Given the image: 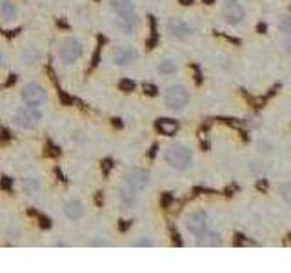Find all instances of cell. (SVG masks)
<instances>
[{
	"instance_id": "cell-7",
	"label": "cell",
	"mask_w": 291,
	"mask_h": 273,
	"mask_svg": "<svg viewBox=\"0 0 291 273\" xmlns=\"http://www.w3.org/2000/svg\"><path fill=\"white\" fill-rule=\"evenodd\" d=\"M246 17L244 6L238 0H224L222 4V18L226 24L229 26H238Z\"/></svg>"
},
{
	"instance_id": "cell-20",
	"label": "cell",
	"mask_w": 291,
	"mask_h": 273,
	"mask_svg": "<svg viewBox=\"0 0 291 273\" xmlns=\"http://www.w3.org/2000/svg\"><path fill=\"white\" fill-rule=\"evenodd\" d=\"M160 129H162L166 135H173L177 131V124L175 122H160Z\"/></svg>"
},
{
	"instance_id": "cell-11",
	"label": "cell",
	"mask_w": 291,
	"mask_h": 273,
	"mask_svg": "<svg viewBox=\"0 0 291 273\" xmlns=\"http://www.w3.org/2000/svg\"><path fill=\"white\" fill-rule=\"evenodd\" d=\"M84 213H86V208H84V204L80 200L71 199L64 204V215L69 220H80L84 217Z\"/></svg>"
},
{
	"instance_id": "cell-22",
	"label": "cell",
	"mask_w": 291,
	"mask_h": 273,
	"mask_svg": "<svg viewBox=\"0 0 291 273\" xmlns=\"http://www.w3.org/2000/svg\"><path fill=\"white\" fill-rule=\"evenodd\" d=\"M155 242L153 240H148V239H142V240H138V242H135L133 246H142V248H144V246H148V248H151V246H153Z\"/></svg>"
},
{
	"instance_id": "cell-12",
	"label": "cell",
	"mask_w": 291,
	"mask_h": 273,
	"mask_svg": "<svg viewBox=\"0 0 291 273\" xmlns=\"http://www.w3.org/2000/svg\"><path fill=\"white\" fill-rule=\"evenodd\" d=\"M113 13L116 17H126V15H133L135 13V2L133 0H109Z\"/></svg>"
},
{
	"instance_id": "cell-10",
	"label": "cell",
	"mask_w": 291,
	"mask_h": 273,
	"mask_svg": "<svg viewBox=\"0 0 291 273\" xmlns=\"http://www.w3.org/2000/svg\"><path fill=\"white\" fill-rule=\"evenodd\" d=\"M167 31L171 33V37L180 38V40H186L193 35V28L187 22H184L182 18H171L169 24H167Z\"/></svg>"
},
{
	"instance_id": "cell-14",
	"label": "cell",
	"mask_w": 291,
	"mask_h": 273,
	"mask_svg": "<svg viewBox=\"0 0 291 273\" xmlns=\"http://www.w3.org/2000/svg\"><path fill=\"white\" fill-rule=\"evenodd\" d=\"M116 28L120 29L122 33L131 35V33L135 31V29L138 28V17H137V13H133V15H126V17H118V18H116Z\"/></svg>"
},
{
	"instance_id": "cell-16",
	"label": "cell",
	"mask_w": 291,
	"mask_h": 273,
	"mask_svg": "<svg viewBox=\"0 0 291 273\" xmlns=\"http://www.w3.org/2000/svg\"><path fill=\"white\" fill-rule=\"evenodd\" d=\"M157 71H158V75L169 77V75H175L177 71H179V64L175 62L173 58H164V60H160V62H158Z\"/></svg>"
},
{
	"instance_id": "cell-17",
	"label": "cell",
	"mask_w": 291,
	"mask_h": 273,
	"mask_svg": "<svg viewBox=\"0 0 291 273\" xmlns=\"http://www.w3.org/2000/svg\"><path fill=\"white\" fill-rule=\"evenodd\" d=\"M199 239V246H219L221 244V235L211 230H206L202 235L197 237Z\"/></svg>"
},
{
	"instance_id": "cell-6",
	"label": "cell",
	"mask_w": 291,
	"mask_h": 273,
	"mask_svg": "<svg viewBox=\"0 0 291 273\" xmlns=\"http://www.w3.org/2000/svg\"><path fill=\"white\" fill-rule=\"evenodd\" d=\"M80 57H82V44L77 38H66L58 48V58L64 66L75 64Z\"/></svg>"
},
{
	"instance_id": "cell-24",
	"label": "cell",
	"mask_w": 291,
	"mask_h": 273,
	"mask_svg": "<svg viewBox=\"0 0 291 273\" xmlns=\"http://www.w3.org/2000/svg\"><path fill=\"white\" fill-rule=\"evenodd\" d=\"M4 64V55H2V51H0V66Z\"/></svg>"
},
{
	"instance_id": "cell-13",
	"label": "cell",
	"mask_w": 291,
	"mask_h": 273,
	"mask_svg": "<svg viewBox=\"0 0 291 273\" xmlns=\"http://www.w3.org/2000/svg\"><path fill=\"white\" fill-rule=\"evenodd\" d=\"M118 199H120V204L124 208L133 210V208H137V204H138V193L124 184V186L118 190Z\"/></svg>"
},
{
	"instance_id": "cell-19",
	"label": "cell",
	"mask_w": 291,
	"mask_h": 273,
	"mask_svg": "<svg viewBox=\"0 0 291 273\" xmlns=\"http://www.w3.org/2000/svg\"><path fill=\"white\" fill-rule=\"evenodd\" d=\"M277 29H279L284 37H289V33H291V18L287 17V15L280 17L279 22H277Z\"/></svg>"
},
{
	"instance_id": "cell-23",
	"label": "cell",
	"mask_w": 291,
	"mask_h": 273,
	"mask_svg": "<svg viewBox=\"0 0 291 273\" xmlns=\"http://www.w3.org/2000/svg\"><path fill=\"white\" fill-rule=\"evenodd\" d=\"M89 246H109V242H106V240H95V242H89Z\"/></svg>"
},
{
	"instance_id": "cell-2",
	"label": "cell",
	"mask_w": 291,
	"mask_h": 273,
	"mask_svg": "<svg viewBox=\"0 0 291 273\" xmlns=\"http://www.w3.org/2000/svg\"><path fill=\"white\" fill-rule=\"evenodd\" d=\"M20 100L24 106H31V108H40L47 102V91L44 86L37 82L26 84L20 89Z\"/></svg>"
},
{
	"instance_id": "cell-3",
	"label": "cell",
	"mask_w": 291,
	"mask_h": 273,
	"mask_svg": "<svg viewBox=\"0 0 291 273\" xmlns=\"http://www.w3.org/2000/svg\"><path fill=\"white\" fill-rule=\"evenodd\" d=\"M184 228H186L193 237L202 235L206 230H209V215L204 210L189 211L186 215V219H184Z\"/></svg>"
},
{
	"instance_id": "cell-9",
	"label": "cell",
	"mask_w": 291,
	"mask_h": 273,
	"mask_svg": "<svg viewBox=\"0 0 291 273\" xmlns=\"http://www.w3.org/2000/svg\"><path fill=\"white\" fill-rule=\"evenodd\" d=\"M137 51L131 46H116L115 50L111 51V60L115 66L118 67H128L131 64L137 62Z\"/></svg>"
},
{
	"instance_id": "cell-5",
	"label": "cell",
	"mask_w": 291,
	"mask_h": 273,
	"mask_svg": "<svg viewBox=\"0 0 291 273\" xmlns=\"http://www.w3.org/2000/svg\"><path fill=\"white\" fill-rule=\"evenodd\" d=\"M15 124L22 129H33L35 126H38V122L42 120V113L38 111V108H31V106H22L15 111L13 115Z\"/></svg>"
},
{
	"instance_id": "cell-8",
	"label": "cell",
	"mask_w": 291,
	"mask_h": 273,
	"mask_svg": "<svg viewBox=\"0 0 291 273\" xmlns=\"http://www.w3.org/2000/svg\"><path fill=\"white\" fill-rule=\"evenodd\" d=\"M124 184L131 190H135L137 193H140L150 186V173L146 170H140V168H133V170H129L126 173Z\"/></svg>"
},
{
	"instance_id": "cell-1",
	"label": "cell",
	"mask_w": 291,
	"mask_h": 273,
	"mask_svg": "<svg viewBox=\"0 0 291 273\" xmlns=\"http://www.w3.org/2000/svg\"><path fill=\"white\" fill-rule=\"evenodd\" d=\"M164 158H166V162L171 168L184 171L191 166L193 153H191V149L184 144H171L167 146L166 151H164Z\"/></svg>"
},
{
	"instance_id": "cell-4",
	"label": "cell",
	"mask_w": 291,
	"mask_h": 273,
	"mask_svg": "<svg viewBox=\"0 0 291 273\" xmlns=\"http://www.w3.org/2000/svg\"><path fill=\"white\" fill-rule=\"evenodd\" d=\"M164 104H166L167 109L180 111V109H184L189 104V91L184 86H171L164 93Z\"/></svg>"
},
{
	"instance_id": "cell-21",
	"label": "cell",
	"mask_w": 291,
	"mask_h": 273,
	"mask_svg": "<svg viewBox=\"0 0 291 273\" xmlns=\"http://www.w3.org/2000/svg\"><path fill=\"white\" fill-rule=\"evenodd\" d=\"M282 197L284 200H289V182H284L282 184Z\"/></svg>"
},
{
	"instance_id": "cell-18",
	"label": "cell",
	"mask_w": 291,
	"mask_h": 273,
	"mask_svg": "<svg viewBox=\"0 0 291 273\" xmlns=\"http://www.w3.org/2000/svg\"><path fill=\"white\" fill-rule=\"evenodd\" d=\"M38 60H40V53L35 48H28L24 51V55H22V62L26 66H35V64H38Z\"/></svg>"
},
{
	"instance_id": "cell-15",
	"label": "cell",
	"mask_w": 291,
	"mask_h": 273,
	"mask_svg": "<svg viewBox=\"0 0 291 273\" xmlns=\"http://www.w3.org/2000/svg\"><path fill=\"white\" fill-rule=\"evenodd\" d=\"M0 17L6 20H15L18 17V8L13 0H0Z\"/></svg>"
}]
</instances>
